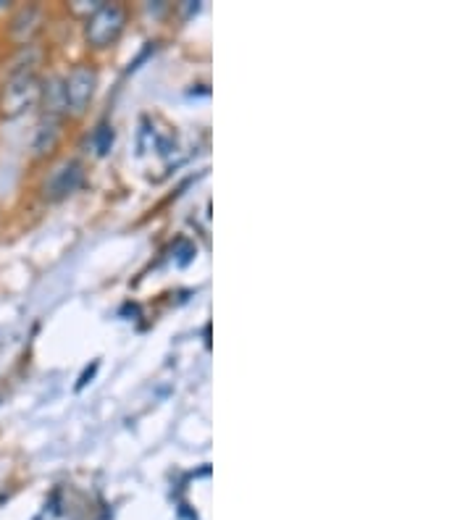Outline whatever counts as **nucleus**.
I'll return each instance as SVG.
<instances>
[{
	"instance_id": "obj_1",
	"label": "nucleus",
	"mask_w": 473,
	"mask_h": 520,
	"mask_svg": "<svg viewBox=\"0 0 473 520\" xmlns=\"http://www.w3.org/2000/svg\"><path fill=\"white\" fill-rule=\"evenodd\" d=\"M35 106H40V77L37 74H8L0 87V116L19 119Z\"/></svg>"
},
{
	"instance_id": "obj_2",
	"label": "nucleus",
	"mask_w": 473,
	"mask_h": 520,
	"mask_svg": "<svg viewBox=\"0 0 473 520\" xmlns=\"http://www.w3.org/2000/svg\"><path fill=\"white\" fill-rule=\"evenodd\" d=\"M127 24V11L119 3H100L90 16H87L85 37L92 48H111Z\"/></svg>"
},
{
	"instance_id": "obj_3",
	"label": "nucleus",
	"mask_w": 473,
	"mask_h": 520,
	"mask_svg": "<svg viewBox=\"0 0 473 520\" xmlns=\"http://www.w3.org/2000/svg\"><path fill=\"white\" fill-rule=\"evenodd\" d=\"M66 90V113L71 116H85L90 108L95 90H98V71L87 64H79L69 71V77H64Z\"/></svg>"
},
{
	"instance_id": "obj_4",
	"label": "nucleus",
	"mask_w": 473,
	"mask_h": 520,
	"mask_svg": "<svg viewBox=\"0 0 473 520\" xmlns=\"http://www.w3.org/2000/svg\"><path fill=\"white\" fill-rule=\"evenodd\" d=\"M85 179V166L77 161V158H66L58 166H53L43 184V195L53 203L58 200H66L69 195L79 190V184Z\"/></svg>"
},
{
	"instance_id": "obj_5",
	"label": "nucleus",
	"mask_w": 473,
	"mask_h": 520,
	"mask_svg": "<svg viewBox=\"0 0 473 520\" xmlns=\"http://www.w3.org/2000/svg\"><path fill=\"white\" fill-rule=\"evenodd\" d=\"M37 29H40V8L24 6L19 8V11L14 14V19H11L8 37H11L19 48H24V45L32 43V37H35Z\"/></svg>"
},
{
	"instance_id": "obj_6",
	"label": "nucleus",
	"mask_w": 473,
	"mask_h": 520,
	"mask_svg": "<svg viewBox=\"0 0 473 520\" xmlns=\"http://www.w3.org/2000/svg\"><path fill=\"white\" fill-rule=\"evenodd\" d=\"M58 142H61V119L43 116L37 121L35 134H32V150H35L37 158H45L58 148Z\"/></svg>"
},
{
	"instance_id": "obj_7",
	"label": "nucleus",
	"mask_w": 473,
	"mask_h": 520,
	"mask_svg": "<svg viewBox=\"0 0 473 520\" xmlns=\"http://www.w3.org/2000/svg\"><path fill=\"white\" fill-rule=\"evenodd\" d=\"M40 106H43V116H56L64 119L66 116V90L64 77H48L40 82Z\"/></svg>"
},
{
	"instance_id": "obj_8",
	"label": "nucleus",
	"mask_w": 473,
	"mask_h": 520,
	"mask_svg": "<svg viewBox=\"0 0 473 520\" xmlns=\"http://www.w3.org/2000/svg\"><path fill=\"white\" fill-rule=\"evenodd\" d=\"M92 145H95L98 155H106L113 145V129L106 127V124H103V127H98V132L92 134Z\"/></svg>"
}]
</instances>
